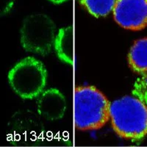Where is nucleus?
I'll return each instance as SVG.
<instances>
[{
	"label": "nucleus",
	"mask_w": 147,
	"mask_h": 147,
	"mask_svg": "<svg viewBox=\"0 0 147 147\" xmlns=\"http://www.w3.org/2000/svg\"><path fill=\"white\" fill-rule=\"evenodd\" d=\"M14 3L15 0H0V16L9 13Z\"/></svg>",
	"instance_id": "obj_11"
},
{
	"label": "nucleus",
	"mask_w": 147,
	"mask_h": 147,
	"mask_svg": "<svg viewBox=\"0 0 147 147\" xmlns=\"http://www.w3.org/2000/svg\"><path fill=\"white\" fill-rule=\"evenodd\" d=\"M7 78L15 93L23 99H31L44 91L47 82V71L40 60L27 57L10 69Z\"/></svg>",
	"instance_id": "obj_3"
},
{
	"label": "nucleus",
	"mask_w": 147,
	"mask_h": 147,
	"mask_svg": "<svg viewBox=\"0 0 147 147\" xmlns=\"http://www.w3.org/2000/svg\"><path fill=\"white\" fill-rule=\"evenodd\" d=\"M81 2L91 15L102 17L113 10L116 0H82Z\"/></svg>",
	"instance_id": "obj_9"
},
{
	"label": "nucleus",
	"mask_w": 147,
	"mask_h": 147,
	"mask_svg": "<svg viewBox=\"0 0 147 147\" xmlns=\"http://www.w3.org/2000/svg\"><path fill=\"white\" fill-rule=\"evenodd\" d=\"M49 1H51V2L55 4H60V3H63V2H66V1H68V0H49Z\"/></svg>",
	"instance_id": "obj_12"
},
{
	"label": "nucleus",
	"mask_w": 147,
	"mask_h": 147,
	"mask_svg": "<svg viewBox=\"0 0 147 147\" xmlns=\"http://www.w3.org/2000/svg\"><path fill=\"white\" fill-rule=\"evenodd\" d=\"M20 34L21 44L27 52L47 55L54 46L56 25L46 14H31L24 20Z\"/></svg>",
	"instance_id": "obj_4"
},
{
	"label": "nucleus",
	"mask_w": 147,
	"mask_h": 147,
	"mask_svg": "<svg viewBox=\"0 0 147 147\" xmlns=\"http://www.w3.org/2000/svg\"><path fill=\"white\" fill-rule=\"evenodd\" d=\"M66 107L65 96L56 88L44 90L37 99L38 113L47 120L55 121L62 119Z\"/></svg>",
	"instance_id": "obj_6"
},
{
	"label": "nucleus",
	"mask_w": 147,
	"mask_h": 147,
	"mask_svg": "<svg viewBox=\"0 0 147 147\" xmlns=\"http://www.w3.org/2000/svg\"><path fill=\"white\" fill-rule=\"evenodd\" d=\"M110 102L94 86H79L74 91V125L79 130H96L110 119Z\"/></svg>",
	"instance_id": "obj_2"
},
{
	"label": "nucleus",
	"mask_w": 147,
	"mask_h": 147,
	"mask_svg": "<svg viewBox=\"0 0 147 147\" xmlns=\"http://www.w3.org/2000/svg\"><path fill=\"white\" fill-rule=\"evenodd\" d=\"M55 52L60 60L71 65L74 62V33L71 26L59 30L54 43Z\"/></svg>",
	"instance_id": "obj_7"
},
{
	"label": "nucleus",
	"mask_w": 147,
	"mask_h": 147,
	"mask_svg": "<svg viewBox=\"0 0 147 147\" xmlns=\"http://www.w3.org/2000/svg\"><path fill=\"white\" fill-rule=\"evenodd\" d=\"M127 59L129 66L134 72L147 76V38L135 41Z\"/></svg>",
	"instance_id": "obj_8"
},
{
	"label": "nucleus",
	"mask_w": 147,
	"mask_h": 147,
	"mask_svg": "<svg viewBox=\"0 0 147 147\" xmlns=\"http://www.w3.org/2000/svg\"><path fill=\"white\" fill-rule=\"evenodd\" d=\"M110 119L120 138L139 141L147 135V106L136 97L126 96L110 103Z\"/></svg>",
	"instance_id": "obj_1"
},
{
	"label": "nucleus",
	"mask_w": 147,
	"mask_h": 147,
	"mask_svg": "<svg viewBox=\"0 0 147 147\" xmlns=\"http://www.w3.org/2000/svg\"><path fill=\"white\" fill-rule=\"evenodd\" d=\"M132 95L147 106V76H141L134 84Z\"/></svg>",
	"instance_id": "obj_10"
},
{
	"label": "nucleus",
	"mask_w": 147,
	"mask_h": 147,
	"mask_svg": "<svg viewBox=\"0 0 147 147\" xmlns=\"http://www.w3.org/2000/svg\"><path fill=\"white\" fill-rule=\"evenodd\" d=\"M113 12L123 28L138 31L147 26V0H116Z\"/></svg>",
	"instance_id": "obj_5"
}]
</instances>
